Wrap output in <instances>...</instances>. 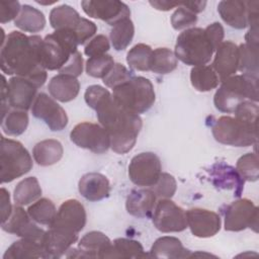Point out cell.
<instances>
[{"instance_id":"24","label":"cell","mask_w":259,"mask_h":259,"mask_svg":"<svg viewBox=\"0 0 259 259\" xmlns=\"http://www.w3.org/2000/svg\"><path fill=\"white\" fill-rule=\"evenodd\" d=\"M208 172L213 185L223 189H232L236 196L241 195L244 188V179L234 167L220 162L213 164Z\"/></svg>"},{"instance_id":"25","label":"cell","mask_w":259,"mask_h":259,"mask_svg":"<svg viewBox=\"0 0 259 259\" xmlns=\"http://www.w3.org/2000/svg\"><path fill=\"white\" fill-rule=\"evenodd\" d=\"M221 18L231 27L243 29L248 26L249 7L248 1L224 0L218 5Z\"/></svg>"},{"instance_id":"52","label":"cell","mask_w":259,"mask_h":259,"mask_svg":"<svg viewBox=\"0 0 259 259\" xmlns=\"http://www.w3.org/2000/svg\"><path fill=\"white\" fill-rule=\"evenodd\" d=\"M12 205L10 202L9 192L2 187L1 188V223H4L12 212Z\"/></svg>"},{"instance_id":"40","label":"cell","mask_w":259,"mask_h":259,"mask_svg":"<svg viewBox=\"0 0 259 259\" xmlns=\"http://www.w3.org/2000/svg\"><path fill=\"white\" fill-rule=\"evenodd\" d=\"M153 50L146 44L134 46L126 55V62L131 68L138 71H151Z\"/></svg>"},{"instance_id":"19","label":"cell","mask_w":259,"mask_h":259,"mask_svg":"<svg viewBox=\"0 0 259 259\" xmlns=\"http://www.w3.org/2000/svg\"><path fill=\"white\" fill-rule=\"evenodd\" d=\"M185 212L187 227L192 235L197 238L213 237L221 230V218L212 210L194 207Z\"/></svg>"},{"instance_id":"17","label":"cell","mask_w":259,"mask_h":259,"mask_svg":"<svg viewBox=\"0 0 259 259\" xmlns=\"http://www.w3.org/2000/svg\"><path fill=\"white\" fill-rule=\"evenodd\" d=\"M112 242L110 239L99 231L86 233L78 243L77 249H69L66 257L78 258H107Z\"/></svg>"},{"instance_id":"30","label":"cell","mask_w":259,"mask_h":259,"mask_svg":"<svg viewBox=\"0 0 259 259\" xmlns=\"http://www.w3.org/2000/svg\"><path fill=\"white\" fill-rule=\"evenodd\" d=\"M46 17L44 13L30 6V5H22L21 10L14 20V24L20 30L25 32H39L46 26Z\"/></svg>"},{"instance_id":"15","label":"cell","mask_w":259,"mask_h":259,"mask_svg":"<svg viewBox=\"0 0 259 259\" xmlns=\"http://www.w3.org/2000/svg\"><path fill=\"white\" fill-rule=\"evenodd\" d=\"M81 6L88 16L103 20L111 26L131 16L128 6L117 0H84L81 2Z\"/></svg>"},{"instance_id":"38","label":"cell","mask_w":259,"mask_h":259,"mask_svg":"<svg viewBox=\"0 0 259 259\" xmlns=\"http://www.w3.org/2000/svg\"><path fill=\"white\" fill-rule=\"evenodd\" d=\"M28 125V114L24 110H9L1 119V127L7 136L17 137L23 134Z\"/></svg>"},{"instance_id":"20","label":"cell","mask_w":259,"mask_h":259,"mask_svg":"<svg viewBox=\"0 0 259 259\" xmlns=\"http://www.w3.org/2000/svg\"><path fill=\"white\" fill-rule=\"evenodd\" d=\"M239 47L230 40L223 41L215 51L211 68L217 73L220 82L234 76L238 71Z\"/></svg>"},{"instance_id":"34","label":"cell","mask_w":259,"mask_h":259,"mask_svg":"<svg viewBox=\"0 0 259 259\" xmlns=\"http://www.w3.org/2000/svg\"><path fill=\"white\" fill-rule=\"evenodd\" d=\"M191 85L200 92L210 91L219 86L220 80L210 66L193 67L190 71Z\"/></svg>"},{"instance_id":"54","label":"cell","mask_w":259,"mask_h":259,"mask_svg":"<svg viewBox=\"0 0 259 259\" xmlns=\"http://www.w3.org/2000/svg\"><path fill=\"white\" fill-rule=\"evenodd\" d=\"M181 5L196 14L204 10L206 2L205 1H181Z\"/></svg>"},{"instance_id":"35","label":"cell","mask_w":259,"mask_h":259,"mask_svg":"<svg viewBox=\"0 0 259 259\" xmlns=\"http://www.w3.org/2000/svg\"><path fill=\"white\" fill-rule=\"evenodd\" d=\"M135 34V26L131 17L123 18L112 25L110 30V41L114 50L123 51L132 42Z\"/></svg>"},{"instance_id":"2","label":"cell","mask_w":259,"mask_h":259,"mask_svg":"<svg viewBox=\"0 0 259 259\" xmlns=\"http://www.w3.org/2000/svg\"><path fill=\"white\" fill-rule=\"evenodd\" d=\"M39 35H26L20 31H11L1 44L0 67L4 74L28 79L37 88L47 81V70L40 62Z\"/></svg>"},{"instance_id":"11","label":"cell","mask_w":259,"mask_h":259,"mask_svg":"<svg viewBox=\"0 0 259 259\" xmlns=\"http://www.w3.org/2000/svg\"><path fill=\"white\" fill-rule=\"evenodd\" d=\"M71 141L78 147L95 154L105 153L110 148V138L107 131L93 122H80L70 133Z\"/></svg>"},{"instance_id":"51","label":"cell","mask_w":259,"mask_h":259,"mask_svg":"<svg viewBox=\"0 0 259 259\" xmlns=\"http://www.w3.org/2000/svg\"><path fill=\"white\" fill-rule=\"evenodd\" d=\"M83 72V58L81 53L78 51L76 52L69 63L59 72L60 74H67L74 77H78Z\"/></svg>"},{"instance_id":"37","label":"cell","mask_w":259,"mask_h":259,"mask_svg":"<svg viewBox=\"0 0 259 259\" xmlns=\"http://www.w3.org/2000/svg\"><path fill=\"white\" fill-rule=\"evenodd\" d=\"M178 61L175 54L168 48H157L153 51L151 71L156 74H169L177 68Z\"/></svg>"},{"instance_id":"26","label":"cell","mask_w":259,"mask_h":259,"mask_svg":"<svg viewBox=\"0 0 259 259\" xmlns=\"http://www.w3.org/2000/svg\"><path fill=\"white\" fill-rule=\"evenodd\" d=\"M192 252L182 245L181 241L172 236H164L158 238L149 253V257L166 258V259H180L190 258Z\"/></svg>"},{"instance_id":"16","label":"cell","mask_w":259,"mask_h":259,"mask_svg":"<svg viewBox=\"0 0 259 259\" xmlns=\"http://www.w3.org/2000/svg\"><path fill=\"white\" fill-rule=\"evenodd\" d=\"M34 221L29 217L28 212L25 211L20 205L13 206L10 217L1 223V228L3 231L14 234L23 239H30L42 243L46 232L38 228Z\"/></svg>"},{"instance_id":"31","label":"cell","mask_w":259,"mask_h":259,"mask_svg":"<svg viewBox=\"0 0 259 259\" xmlns=\"http://www.w3.org/2000/svg\"><path fill=\"white\" fill-rule=\"evenodd\" d=\"M82 17L71 6L63 4L53 8L50 12V23L55 30L71 29L75 30Z\"/></svg>"},{"instance_id":"39","label":"cell","mask_w":259,"mask_h":259,"mask_svg":"<svg viewBox=\"0 0 259 259\" xmlns=\"http://www.w3.org/2000/svg\"><path fill=\"white\" fill-rule=\"evenodd\" d=\"M238 47V70L242 72V74L258 77V46L242 44Z\"/></svg>"},{"instance_id":"6","label":"cell","mask_w":259,"mask_h":259,"mask_svg":"<svg viewBox=\"0 0 259 259\" xmlns=\"http://www.w3.org/2000/svg\"><path fill=\"white\" fill-rule=\"evenodd\" d=\"M214 50L207 39L204 29L191 27L183 30L177 37L175 56L177 60L188 66H204L213 54Z\"/></svg>"},{"instance_id":"10","label":"cell","mask_w":259,"mask_h":259,"mask_svg":"<svg viewBox=\"0 0 259 259\" xmlns=\"http://www.w3.org/2000/svg\"><path fill=\"white\" fill-rule=\"evenodd\" d=\"M37 86L28 79L13 76L8 81L2 76L1 98L5 99L13 109L28 110L36 97Z\"/></svg>"},{"instance_id":"18","label":"cell","mask_w":259,"mask_h":259,"mask_svg":"<svg viewBox=\"0 0 259 259\" xmlns=\"http://www.w3.org/2000/svg\"><path fill=\"white\" fill-rule=\"evenodd\" d=\"M86 220L87 214L84 205L77 199H68L60 205L57 215L50 227L79 234L85 227Z\"/></svg>"},{"instance_id":"36","label":"cell","mask_w":259,"mask_h":259,"mask_svg":"<svg viewBox=\"0 0 259 259\" xmlns=\"http://www.w3.org/2000/svg\"><path fill=\"white\" fill-rule=\"evenodd\" d=\"M57 209L54 202L49 198H38L31 203L27 212L29 217L37 224L44 226H51L57 215Z\"/></svg>"},{"instance_id":"47","label":"cell","mask_w":259,"mask_h":259,"mask_svg":"<svg viewBox=\"0 0 259 259\" xmlns=\"http://www.w3.org/2000/svg\"><path fill=\"white\" fill-rule=\"evenodd\" d=\"M258 112H259V108H258L257 102L245 100L236 107L233 113L238 118H241L251 123H257Z\"/></svg>"},{"instance_id":"53","label":"cell","mask_w":259,"mask_h":259,"mask_svg":"<svg viewBox=\"0 0 259 259\" xmlns=\"http://www.w3.org/2000/svg\"><path fill=\"white\" fill-rule=\"evenodd\" d=\"M154 8L157 10L161 11H169L175 7L180 6V1H167V0H162V1H150L149 2Z\"/></svg>"},{"instance_id":"3","label":"cell","mask_w":259,"mask_h":259,"mask_svg":"<svg viewBox=\"0 0 259 259\" xmlns=\"http://www.w3.org/2000/svg\"><path fill=\"white\" fill-rule=\"evenodd\" d=\"M258 77L245 74L234 75L224 80L213 96V104L219 111L233 113L245 100L258 102Z\"/></svg>"},{"instance_id":"23","label":"cell","mask_w":259,"mask_h":259,"mask_svg":"<svg viewBox=\"0 0 259 259\" xmlns=\"http://www.w3.org/2000/svg\"><path fill=\"white\" fill-rule=\"evenodd\" d=\"M157 196L151 188L133 189L126 197V211L136 218H150L153 214Z\"/></svg>"},{"instance_id":"32","label":"cell","mask_w":259,"mask_h":259,"mask_svg":"<svg viewBox=\"0 0 259 259\" xmlns=\"http://www.w3.org/2000/svg\"><path fill=\"white\" fill-rule=\"evenodd\" d=\"M41 187L38 180L31 176L22 179L14 188L13 199L17 205H28L37 200L41 195Z\"/></svg>"},{"instance_id":"55","label":"cell","mask_w":259,"mask_h":259,"mask_svg":"<svg viewBox=\"0 0 259 259\" xmlns=\"http://www.w3.org/2000/svg\"><path fill=\"white\" fill-rule=\"evenodd\" d=\"M57 1H49V2H42V1H36V3L38 4H41V5H51V4H54L56 3Z\"/></svg>"},{"instance_id":"44","label":"cell","mask_w":259,"mask_h":259,"mask_svg":"<svg viewBox=\"0 0 259 259\" xmlns=\"http://www.w3.org/2000/svg\"><path fill=\"white\" fill-rule=\"evenodd\" d=\"M151 189L155 192L156 196L160 198H171L177 190V183L171 174L161 173L158 181Z\"/></svg>"},{"instance_id":"42","label":"cell","mask_w":259,"mask_h":259,"mask_svg":"<svg viewBox=\"0 0 259 259\" xmlns=\"http://www.w3.org/2000/svg\"><path fill=\"white\" fill-rule=\"evenodd\" d=\"M113 58L108 55H102L99 57L89 58L85 65L86 73L93 78L103 79L114 66Z\"/></svg>"},{"instance_id":"9","label":"cell","mask_w":259,"mask_h":259,"mask_svg":"<svg viewBox=\"0 0 259 259\" xmlns=\"http://www.w3.org/2000/svg\"><path fill=\"white\" fill-rule=\"evenodd\" d=\"M224 227L229 232L253 229L258 232V207L248 198H240L226 206Z\"/></svg>"},{"instance_id":"49","label":"cell","mask_w":259,"mask_h":259,"mask_svg":"<svg viewBox=\"0 0 259 259\" xmlns=\"http://www.w3.org/2000/svg\"><path fill=\"white\" fill-rule=\"evenodd\" d=\"M21 10V5L18 1H1L0 2V22L6 23L15 20Z\"/></svg>"},{"instance_id":"43","label":"cell","mask_w":259,"mask_h":259,"mask_svg":"<svg viewBox=\"0 0 259 259\" xmlns=\"http://www.w3.org/2000/svg\"><path fill=\"white\" fill-rule=\"evenodd\" d=\"M197 21V16L192 11L188 10L181 5L176 8V10L171 15V24L175 30L187 29L188 27L194 25Z\"/></svg>"},{"instance_id":"45","label":"cell","mask_w":259,"mask_h":259,"mask_svg":"<svg viewBox=\"0 0 259 259\" xmlns=\"http://www.w3.org/2000/svg\"><path fill=\"white\" fill-rule=\"evenodd\" d=\"M132 77H134L132 71L127 70L122 64L115 63L109 73L102 79V82L106 87L113 89Z\"/></svg>"},{"instance_id":"8","label":"cell","mask_w":259,"mask_h":259,"mask_svg":"<svg viewBox=\"0 0 259 259\" xmlns=\"http://www.w3.org/2000/svg\"><path fill=\"white\" fill-rule=\"evenodd\" d=\"M32 168V159L24 146L15 140L1 137L0 178L8 183L28 173Z\"/></svg>"},{"instance_id":"12","label":"cell","mask_w":259,"mask_h":259,"mask_svg":"<svg viewBox=\"0 0 259 259\" xmlns=\"http://www.w3.org/2000/svg\"><path fill=\"white\" fill-rule=\"evenodd\" d=\"M152 221L155 228L162 233H178L187 228L185 210L170 198H162L157 201Z\"/></svg>"},{"instance_id":"13","label":"cell","mask_w":259,"mask_h":259,"mask_svg":"<svg viewBox=\"0 0 259 259\" xmlns=\"http://www.w3.org/2000/svg\"><path fill=\"white\" fill-rule=\"evenodd\" d=\"M162 173L160 158L152 152H143L131 160L128 177L138 186L152 187Z\"/></svg>"},{"instance_id":"27","label":"cell","mask_w":259,"mask_h":259,"mask_svg":"<svg viewBox=\"0 0 259 259\" xmlns=\"http://www.w3.org/2000/svg\"><path fill=\"white\" fill-rule=\"evenodd\" d=\"M48 89L53 98L61 102H69L77 97L80 91V83L74 76L58 74L50 80Z\"/></svg>"},{"instance_id":"46","label":"cell","mask_w":259,"mask_h":259,"mask_svg":"<svg viewBox=\"0 0 259 259\" xmlns=\"http://www.w3.org/2000/svg\"><path fill=\"white\" fill-rule=\"evenodd\" d=\"M110 49L108 38L103 34H97L91 38L84 48V53L89 58L105 55Z\"/></svg>"},{"instance_id":"21","label":"cell","mask_w":259,"mask_h":259,"mask_svg":"<svg viewBox=\"0 0 259 259\" xmlns=\"http://www.w3.org/2000/svg\"><path fill=\"white\" fill-rule=\"evenodd\" d=\"M78 240V233L70 232L60 228L50 227L46 232L42 245L48 259H57L64 256L71 246Z\"/></svg>"},{"instance_id":"29","label":"cell","mask_w":259,"mask_h":259,"mask_svg":"<svg viewBox=\"0 0 259 259\" xmlns=\"http://www.w3.org/2000/svg\"><path fill=\"white\" fill-rule=\"evenodd\" d=\"M64 149L62 144L55 139H47L35 144L32 156L39 166H51L59 162L63 157Z\"/></svg>"},{"instance_id":"48","label":"cell","mask_w":259,"mask_h":259,"mask_svg":"<svg viewBox=\"0 0 259 259\" xmlns=\"http://www.w3.org/2000/svg\"><path fill=\"white\" fill-rule=\"evenodd\" d=\"M96 31H97L96 24L93 21H90L89 19L84 17H82L80 23L74 30L79 45H84L86 41L91 39L92 36L96 33Z\"/></svg>"},{"instance_id":"50","label":"cell","mask_w":259,"mask_h":259,"mask_svg":"<svg viewBox=\"0 0 259 259\" xmlns=\"http://www.w3.org/2000/svg\"><path fill=\"white\" fill-rule=\"evenodd\" d=\"M204 32L215 52L219 46L223 42L225 36L224 27L220 22H213L204 28Z\"/></svg>"},{"instance_id":"41","label":"cell","mask_w":259,"mask_h":259,"mask_svg":"<svg viewBox=\"0 0 259 259\" xmlns=\"http://www.w3.org/2000/svg\"><path fill=\"white\" fill-rule=\"evenodd\" d=\"M236 170L246 181H257L259 178L258 157L255 153H247L241 156L236 165Z\"/></svg>"},{"instance_id":"4","label":"cell","mask_w":259,"mask_h":259,"mask_svg":"<svg viewBox=\"0 0 259 259\" xmlns=\"http://www.w3.org/2000/svg\"><path fill=\"white\" fill-rule=\"evenodd\" d=\"M74 30L60 29L46 35L40 47V62L46 70L61 71L78 52Z\"/></svg>"},{"instance_id":"33","label":"cell","mask_w":259,"mask_h":259,"mask_svg":"<svg viewBox=\"0 0 259 259\" xmlns=\"http://www.w3.org/2000/svg\"><path fill=\"white\" fill-rule=\"evenodd\" d=\"M149 257L145 253L142 244L136 240L118 238L112 242L107 258H145Z\"/></svg>"},{"instance_id":"7","label":"cell","mask_w":259,"mask_h":259,"mask_svg":"<svg viewBox=\"0 0 259 259\" xmlns=\"http://www.w3.org/2000/svg\"><path fill=\"white\" fill-rule=\"evenodd\" d=\"M214 140L234 147H249L257 144V123H251L236 116L224 115L215 119L211 126Z\"/></svg>"},{"instance_id":"1","label":"cell","mask_w":259,"mask_h":259,"mask_svg":"<svg viewBox=\"0 0 259 259\" xmlns=\"http://www.w3.org/2000/svg\"><path fill=\"white\" fill-rule=\"evenodd\" d=\"M84 99L96 111L98 121L107 131L111 150L117 154L130 152L143 125L141 116L118 105L112 94L100 85L87 87Z\"/></svg>"},{"instance_id":"22","label":"cell","mask_w":259,"mask_h":259,"mask_svg":"<svg viewBox=\"0 0 259 259\" xmlns=\"http://www.w3.org/2000/svg\"><path fill=\"white\" fill-rule=\"evenodd\" d=\"M80 194L89 201H98L108 197L110 183L107 177L98 172L84 174L78 183Z\"/></svg>"},{"instance_id":"5","label":"cell","mask_w":259,"mask_h":259,"mask_svg":"<svg viewBox=\"0 0 259 259\" xmlns=\"http://www.w3.org/2000/svg\"><path fill=\"white\" fill-rule=\"evenodd\" d=\"M112 97L122 108L141 114L155 102L156 94L152 82L142 76H134L112 89Z\"/></svg>"},{"instance_id":"28","label":"cell","mask_w":259,"mask_h":259,"mask_svg":"<svg viewBox=\"0 0 259 259\" xmlns=\"http://www.w3.org/2000/svg\"><path fill=\"white\" fill-rule=\"evenodd\" d=\"M27 258H44L48 259V255L42 243L23 239L12 243L3 255V259H27Z\"/></svg>"},{"instance_id":"14","label":"cell","mask_w":259,"mask_h":259,"mask_svg":"<svg viewBox=\"0 0 259 259\" xmlns=\"http://www.w3.org/2000/svg\"><path fill=\"white\" fill-rule=\"evenodd\" d=\"M34 117L41 119L53 132L64 130L68 124V115L65 109L48 94L38 93L31 106Z\"/></svg>"}]
</instances>
